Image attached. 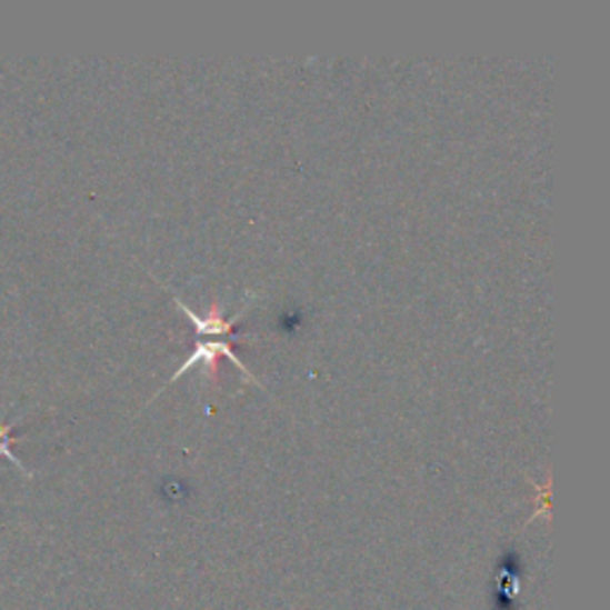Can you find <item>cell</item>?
Segmentation results:
<instances>
[{"mask_svg":"<svg viewBox=\"0 0 610 610\" xmlns=\"http://www.w3.org/2000/svg\"><path fill=\"white\" fill-rule=\"evenodd\" d=\"M218 356H224V358L232 360L234 366H237V368H239L246 377L251 379V382H256V384H258V379H256V377L249 372V368H246L243 362L239 360V356L232 351V346L224 343V341H206V343H198V346H196V351L187 358L184 366H181V368L172 374L170 382H177V379H179L181 374H184L187 370H191L193 366H198V362H201V360H206L208 370H212V374H216V372H218V362H216V360H218Z\"/></svg>","mask_w":610,"mask_h":610,"instance_id":"1","label":"cell"},{"mask_svg":"<svg viewBox=\"0 0 610 610\" xmlns=\"http://www.w3.org/2000/svg\"><path fill=\"white\" fill-rule=\"evenodd\" d=\"M179 303V308L181 310H184L187 312V316H189V320H191V324L196 327V332L198 334H232V324L243 316V310L246 308H249V306H243L239 312H237V316L234 318H222V306H212V312H210V318H198L196 316V312H191V308L189 306H184V303H181V301H177Z\"/></svg>","mask_w":610,"mask_h":610,"instance_id":"2","label":"cell"},{"mask_svg":"<svg viewBox=\"0 0 610 610\" xmlns=\"http://www.w3.org/2000/svg\"><path fill=\"white\" fill-rule=\"evenodd\" d=\"M10 434H12V424H3V422H0V456H6L8 460H12L14 466L22 468V466H20V460L12 456V451H10V447H8Z\"/></svg>","mask_w":610,"mask_h":610,"instance_id":"3","label":"cell"}]
</instances>
